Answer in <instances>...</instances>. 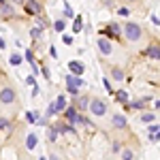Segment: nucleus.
<instances>
[{"label": "nucleus", "instance_id": "nucleus-1", "mask_svg": "<svg viewBox=\"0 0 160 160\" xmlns=\"http://www.w3.org/2000/svg\"><path fill=\"white\" fill-rule=\"evenodd\" d=\"M79 88H83V79L79 77V75H66V90L73 94V96H77V92H79Z\"/></svg>", "mask_w": 160, "mask_h": 160}, {"label": "nucleus", "instance_id": "nucleus-2", "mask_svg": "<svg viewBox=\"0 0 160 160\" xmlns=\"http://www.w3.org/2000/svg\"><path fill=\"white\" fill-rule=\"evenodd\" d=\"M126 38L128 41H139L141 38V26L135 22H128L126 24Z\"/></svg>", "mask_w": 160, "mask_h": 160}, {"label": "nucleus", "instance_id": "nucleus-3", "mask_svg": "<svg viewBox=\"0 0 160 160\" xmlns=\"http://www.w3.org/2000/svg\"><path fill=\"white\" fill-rule=\"evenodd\" d=\"M88 105H90V107H88V109L92 111V113H94V115H105V113H107V105H105V102H102V100H92V102H88Z\"/></svg>", "mask_w": 160, "mask_h": 160}, {"label": "nucleus", "instance_id": "nucleus-4", "mask_svg": "<svg viewBox=\"0 0 160 160\" xmlns=\"http://www.w3.org/2000/svg\"><path fill=\"white\" fill-rule=\"evenodd\" d=\"M15 100V90L13 88H4V90H0V102H4V105H9Z\"/></svg>", "mask_w": 160, "mask_h": 160}, {"label": "nucleus", "instance_id": "nucleus-5", "mask_svg": "<svg viewBox=\"0 0 160 160\" xmlns=\"http://www.w3.org/2000/svg\"><path fill=\"white\" fill-rule=\"evenodd\" d=\"M68 71H71V73H73V75H79V77H81L86 68H83V64H81V62L73 60V62H68Z\"/></svg>", "mask_w": 160, "mask_h": 160}, {"label": "nucleus", "instance_id": "nucleus-6", "mask_svg": "<svg viewBox=\"0 0 160 160\" xmlns=\"http://www.w3.org/2000/svg\"><path fill=\"white\" fill-rule=\"evenodd\" d=\"M96 45H98V49L102 51L105 56H111V51H113V47H111V43L107 41V38H98V43H96Z\"/></svg>", "mask_w": 160, "mask_h": 160}, {"label": "nucleus", "instance_id": "nucleus-7", "mask_svg": "<svg viewBox=\"0 0 160 160\" xmlns=\"http://www.w3.org/2000/svg\"><path fill=\"white\" fill-rule=\"evenodd\" d=\"M26 9H28L30 13H34V15H37V13H41V4H38L37 0H28V2H26Z\"/></svg>", "mask_w": 160, "mask_h": 160}, {"label": "nucleus", "instance_id": "nucleus-8", "mask_svg": "<svg viewBox=\"0 0 160 160\" xmlns=\"http://www.w3.org/2000/svg\"><path fill=\"white\" fill-rule=\"evenodd\" d=\"M111 122H113V126H115V128H124V126H126V118H124V115H118V113H115Z\"/></svg>", "mask_w": 160, "mask_h": 160}, {"label": "nucleus", "instance_id": "nucleus-9", "mask_svg": "<svg viewBox=\"0 0 160 160\" xmlns=\"http://www.w3.org/2000/svg\"><path fill=\"white\" fill-rule=\"evenodd\" d=\"M64 107H66V98H64V96H58V98H56V102H53L56 113H58V111H64Z\"/></svg>", "mask_w": 160, "mask_h": 160}, {"label": "nucleus", "instance_id": "nucleus-10", "mask_svg": "<svg viewBox=\"0 0 160 160\" xmlns=\"http://www.w3.org/2000/svg\"><path fill=\"white\" fill-rule=\"evenodd\" d=\"M158 139H160V137H158V124H152V126H149V141L156 143Z\"/></svg>", "mask_w": 160, "mask_h": 160}, {"label": "nucleus", "instance_id": "nucleus-11", "mask_svg": "<svg viewBox=\"0 0 160 160\" xmlns=\"http://www.w3.org/2000/svg\"><path fill=\"white\" fill-rule=\"evenodd\" d=\"M64 109H66V118H68V122L75 124V122H77V111H75L73 107H64Z\"/></svg>", "mask_w": 160, "mask_h": 160}, {"label": "nucleus", "instance_id": "nucleus-12", "mask_svg": "<svg viewBox=\"0 0 160 160\" xmlns=\"http://www.w3.org/2000/svg\"><path fill=\"white\" fill-rule=\"evenodd\" d=\"M26 148H28V149L37 148V137H34V135H28V139H26Z\"/></svg>", "mask_w": 160, "mask_h": 160}, {"label": "nucleus", "instance_id": "nucleus-13", "mask_svg": "<svg viewBox=\"0 0 160 160\" xmlns=\"http://www.w3.org/2000/svg\"><path fill=\"white\" fill-rule=\"evenodd\" d=\"M107 34H109V37H118V34H120V26L113 22V24L109 26V30H107Z\"/></svg>", "mask_w": 160, "mask_h": 160}, {"label": "nucleus", "instance_id": "nucleus-14", "mask_svg": "<svg viewBox=\"0 0 160 160\" xmlns=\"http://www.w3.org/2000/svg\"><path fill=\"white\" fill-rule=\"evenodd\" d=\"M158 53H160L158 45H152V47L148 49V56H149V58H154V60H158Z\"/></svg>", "mask_w": 160, "mask_h": 160}, {"label": "nucleus", "instance_id": "nucleus-15", "mask_svg": "<svg viewBox=\"0 0 160 160\" xmlns=\"http://www.w3.org/2000/svg\"><path fill=\"white\" fill-rule=\"evenodd\" d=\"M0 13H2V15H13V9L9 7V4H4V2H0Z\"/></svg>", "mask_w": 160, "mask_h": 160}, {"label": "nucleus", "instance_id": "nucleus-16", "mask_svg": "<svg viewBox=\"0 0 160 160\" xmlns=\"http://www.w3.org/2000/svg\"><path fill=\"white\" fill-rule=\"evenodd\" d=\"M83 19L81 17H75V24H73V30L75 32H81V28H83V24H81Z\"/></svg>", "mask_w": 160, "mask_h": 160}, {"label": "nucleus", "instance_id": "nucleus-17", "mask_svg": "<svg viewBox=\"0 0 160 160\" xmlns=\"http://www.w3.org/2000/svg\"><path fill=\"white\" fill-rule=\"evenodd\" d=\"M111 75H113V79H115V81H122V79H124V73L120 71V68H113Z\"/></svg>", "mask_w": 160, "mask_h": 160}, {"label": "nucleus", "instance_id": "nucleus-18", "mask_svg": "<svg viewBox=\"0 0 160 160\" xmlns=\"http://www.w3.org/2000/svg\"><path fill=\"white\" fill-rule=\"evenodd\" d=\"M88 102H90V100H88L86 96H83V98H79V100H77V109H81V111L88 109Z\"/></svg>", "mask_w": 160, "mask_h": 160}, {"label": "nucleus", "instance_id": "nucleus-19", "mask_svg": "<svg viewBox=\"0 0 160 160\" xmlns=\"http://www.w3.org/2000/svg\"><path fill=\"white\" fill-rule=\"evenodd\" d=\"M41 32H43V28H41V26H37V28H32V30H30V37H32V38H38V37H41Z\"/></svg>", "mask_w": 160, "mask_h": 160}, {"label": "nucleus", "instance_id": "nucleus-20", "mask_svg": "<svg viewBox=\"0 0 160 160\" xmlns=\"http://www.w3.org/2000/svg\"><path fill=\"white\" fill-rule=\"evenodd\" d=\"M9 60H11V64H13V66H19V64H22V56H17V53H13V56L9 58Z\"/></svg>", "mask_w": 160, "mask_h": 160}, {"label": "nucleus", "instance_id": "nucleus-21", "mask_svg": "<svg viewBox=\"0 0 160 160\" xmlns=\"http://www.w3.org/2000/svg\"><path fill=\"white\" fill-rule=\"evenodd\" d=\"M141 120H143V122H154V120H156V113H143Z\"/></svg>", "mask_w": 160, "mask_h": 160}, {"label": "nucleus", "instance_id": "nucleus-22", "mask_svg": "<svg viewBox=\"0 0 160 160\" xmlns=\"http://www.w3.org/2000/svg\"><path fill=\"white\" fill-rule=\"evenodd\" d=\"M73 41L75 38L71 37V34H64V37H62V43H64V45H73Z\"/></svg>", "mask_w": 160, "mask_h": 160}, {"label": "nucleus", "instance_id": "nucleus-23", "mask_svg": "<svg viewBox=\"0 0 160 160\" xmlns=\"http://www.w3.org/2000/svg\"><path fill=\"white\" fill-rule=\"evenodd\" d=\"M56 137H58V132H56V128H51L49 132H47V139H49V141H56Z\"/></svg>", "mask_w": 160, "mask_h": 160}, {"label": "nucleus", "instance_id": "nucleus-24", "mask_svg": "<svg viewBox=\"0 0 160 160\" xmlns=\"http://www.w3.org/2000/svg\"><path fill=\"white\" fill-rule=\"evenodd\" d=\"M37 120H38V115L34 113V111H30V113H28V122H32V124H34Z\"/></svg>", "mask_w": 160, "mask_h": 160}, {"label": "nucleus", "instance_id": "nucleus-25", "mask_svg": "<svg viewBox=\"0 0 160 160\" xmlns=\"http://www.w3.org/2000/svg\"><path fill=\"white\" fill-rule=\"evenodd\" d=\"M118 100H122V102H126V100H128V94H126V92H118Z\"/></svg>", "mask_w": 160, "mask_h": 160}, {"label": "nucleus", "instance_id": "nucleus-26", "mask_svg": "<svg viewBox=\"0 0 160 160\" xmlns=\"http://www.w3.org/2000/svg\"><path fill=\"white\" fill-rule=\"evenodd\" d=\"M64 15H66V17H75L73 9H71V7H68V4H66V7H64Z\"/></svg>", "mask_w": 160, "mask_h": 160}, {"label": "nucleus", "instance_id": "nucleus-27", "mask_svg": "<svg viewBox=\"0 0 160 160\" xmlns=\"http://www.w3.org/2000/svg\"><path fill=\"white\" fill-rule=\"evenodd\" d=\"M53 28H56L58 32H62V30H64V22H56V24H53Z\"/></svg>", "mask_w": 160, "mask_h": 160}, {"label": "nucleus", "instance_id": "nucleus-28", "mask_svg": "<svg viewBox=\"0 0 160 160\" xmlns=\"http://www.w3.org/2000/svg\"><path fill=\"white\" fill-rule=\"evenodd\" d=\"M132 156H135V154H132L130 149H126V152H124V160H132Z\"/></svg>", "mask_w": 160, "mask_h": 160}, {"label": "nucleus", "instance_id": "nucleus-29", "mask_svg": "<svg viewBox=\"0 0 160 160\" xmlns=\"http://www.w3.org/2000/svg\"><path fill=\"white\" fill-rule=\"evenodd\" d=\"M9 126V120H4V118H0V130H4Z\"/></svg>", "mask_w": 160, "mask_h": 160}, {"label": "nucleus", "instance_id": "nucleus-30", "mask_svg": "<svg viewBox=\"0 0 160 160\" xmlns=\"http://www.w3.org/2000/svg\"><path fill=\"white\" fill-rule=\"evenodd\" d=\"M24 58H26L28 62H32V60H34V56H32V51H30V49H28V51L24 53Z\"/></svg>", "mask_w": 160, "mask_h": 160}, {"label": "nucleus", "instance_id": "nucleus-31", "mask_svg": "<svg viewBox=\"0 0 160 160\" xmlns=\"http://www.w3.org/2000/svg\"><path fill=\"white\" fill-rule=\"evenodd\" d=\"M111 149H113V152H115V154H118V152H120V149H122V145H120V143H118V141H115V143H113V145H111Z\"/></svg>", "mask_w": 160, "mask_h": 160}, {"label": "nucleus", "instance_id": "nucleus-32", "mask_svg": "<svg viewBox=\"0 0 160 160\" xmlns=\"http://www.w3.org/2000/svg\"><path fill=\"white\" fill-rule=\"evenodd\" d=\"M152 24H154V26L160 24V22H158V15H152Z\"/></svg>", "mask_w": 160, "mask_h": 160}, {"label": "nucleus", "instance_id": "nucleus-33", "mask_svg": "<svg viewBox=\"0 0 160 160\" xmlns=\"http://www.w3.org/2000/svg\"><path fill=\"white\" fill-rule=\"evenodd\" d=\"M0 2H4V0H0Z\"/></svg>", "mask_w": 160, "mask_h": 160}]
</instances>
